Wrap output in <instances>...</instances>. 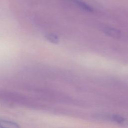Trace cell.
<instances>
[{
	"label": "cell",
	"instance_id": "cell-1",
	"mask_svg": "<svg viewBox=\"0 0 128 128\" xmlns=\"http://www.w3.org/2000/svg\"><path fill=\"white\" fill-rule=\"evenodd\" d=\"M0 128H20V127L14 122L0 120Z\"/></svg>",
	"mask_w": 128,
	"mask_h": 128
},
{
	"label": "cell",
	"instance_id": "cell-2",
	"mask_svg": "<svg viewBox=\"0 0 128 128\" xmlns=\"http://www.w3.org/2000/svg\"><path fill=\"white\" fill-rule=\"evenodd\" d=\"M46 38L50 42L53 43H57L58 42V38L57 36L53 34H49L46 36Z\"/></svg>",
	"mask_w": 128,
	"mask_h": 128
},
{
	"label": "cell",
	"instance_id": "cell-3",
	"mask_svg": "<svg viewBox=\"0 0 128 128\" xmlns=\"http://www.w3.org/2000/svg\"><path fill=\"white\" fill-rule=\"evenodd\" d=\"M106 32V33L108 34L110 36H112L114 37H116L118 36V35L119 34L118 32L114 29H112V28H106V30H104Z\"/></svg>",
	"mask_w": 128,
	"mask_h": 128
},
{
	"label": "cell",
	"instance_id": "cell-4",
	"mask_svg": "<svg viewBox=\"0 0 128 128\" xmlns=\"http://www.w3.org/2000/svg\"><path fill=\"white\" fill-rule=\"evenodd\" d=\"M112 119L113 120L118 123H122L124 121V118L118 115H114L112 116Z\"/></svg>",
	"mask_w": 128,
	"mask_h": 128
}]
</instances>
